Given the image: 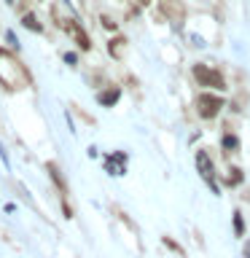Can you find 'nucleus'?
Listing matches in <instances>:
<instances>
[{"label":"nucleus","instance_id":"8","mask_svg":"<svg viewBox=\"0 0 250 258\" xmlns=\"http://www.w3.org/2000/svg\"><path fill=\"white\" fill-rule=\"evenodd\" d=\"M223 145H226V148H237V137L226 135V137H223Z\"/></svg>","mask_w":250,"mask_h":258},{"label":"nucleus","instance_id":"11","mask_svg":"<svg viewBox=\"0 0 250 258\" xmlns=\"http://www.w3.org/2000/svg\"><path fill=\"white\" fill-rule=\"evenodd\" d=\"M65 62H68V64H76L78 56H76V54H65Z\"/></svg>","mask_w":250,"mask_h":258},{"label":"nucleus","instance_id":"6","mask_svg":"<svg viewBox=\"0 0 250 258\" xmlns=\"http://www.w3.org/2000/svg\"><path fill=\"white\" fill-rule=\"evenodd\" d=\"M22 22H24V27H27V30H35V32H40V30H43V27H40V22H38L32 14H27Z\"/></svg>","mask_w":250,"mask_h":258},{"label":"nucleus","instance_id":"10","mask_svg":"<svg viewBox=\"0 0 250 258\" xmlns=\"http://www.w3.org/2000/svg\"><path fill=\"white\" fill-rule=\"evenodd\" d=\"M6 38H8V43H11V46H19V40H16L14 32H6Z\"/></svg>","mask_w":250,"mask_h":258},{"label":"nucleus","instance_id":"7","mask_svg":"<svg viewBox=\"0 0 250 258\" xmlns=\"http://www.w3.org/2000/svg\"><path fill=\"white\" fill-rule=\"evenodd\" d=\"M76 38H78V46H81V48H89V46H92V43H89V38H86V32L76 30Z\"/></svg>","mask_w":250,"mask_h":258},{"label":"nucleus","instance_id":"4","mask_svg":"<svg viewBox=\"0 0 250 258\" xmlns=\"http://www.w3.org/2000/svg\"><path fill=\"white\" fill-rule=\"evenodd\" d=\"M118 97H121V89H108V92H100V105H105V108H110V105H116L118 102Z\"/></svg>","mask_w":250,"mask_h":258},{"label":"nucleus","instance_id":"3","mask_svg":"<svg viewBox=\"0 0 250 258\" xmlns=\"http://www.w3.org/2000/svg\"><path fill=\"white\" fill-rule=\"evenodd\" d=\"M197 169H199V175L210 183V188L218 191V185H215V180H213V161H210V156H207L205 151H197Z\"/></svg>","mask_w":250,"mask_h":258},{"label":"nucleus","instance_id":"9","mask_svg":"<svg viewBox=\"0 0 250 258\" xmlns=\"http://www.w3.org/2000/svg\"><path fill=\"white\" fill-rule=\"evenodd\" d=\"M239 177H242V172L239 169H231V175H229V183L234 185V183H239Z\"/></svg>","mask_w":250,"mask_h":258},{"label":"nucleus","instance_id":"2","mask_svg":"<svg viewBox=\"0 0 250 258\" xmlns=\"http://www.w3.org/2000/svg\"><path fill=\"white\" fill-rule=\"evenodd\" d=\"M197 108H199V116L202 118H215L218 113H221V108H223V100H221V97H215V94L202 92L197 97Z\"/></svg>","mask_w":250,"mask_h":258},{"label":"nucleus","instance_id":"5","mask_svg":"<svg viewBox=\"0 0 250 258\" xmlns=\"http://www.w3.org/2000/svg\"><path fill=\"white\" fill-rule=\"evenodd\" d=\"M234 234H237V237H242V234H245V221H242V213H239V210L234 213Z\"/></svg>","mask_w":250,"mask_h":258},{"label":"nucleus","instance_id":"12","mask_svg":"<svg viewBox=\"0 0 250 258\" xmlns=\"http://www.w3.org/2000/svg\"><path fill=\"white\" fill-rule=\"evenodd\" d=\"M242 253H245V258H250V239H245V245H242Z\"/></svg>","mask_w":250,"mask_h":258},{"label":"nucleus","instance_id":"1","mask_svg":"<svg viewBox=\"0 0 250 258\" xmlns=\"http://www.w3.org/2000/svg\"><path fill=\"white\" fill-rule=\"evenodd\" d=\"M194 78L199 81V86H207V89H226V84H223V76L218 70H213V68H207V64H197L194 68Z\"/></svg>","mask_w":250,"mask_h":258},{"label":"nucleus","instance_id":"13","mask_svg":"<svg viewBox=\"0 0 250 258\" xmlns=\"http://www.w3.org/2000/svg\"><path fill=\"white\" fill-rule=\"evenodd\" d=\"M140 3H151V0H140Z\"/></svg>","mask_w":250,"mask_h":258}]
</instances>
